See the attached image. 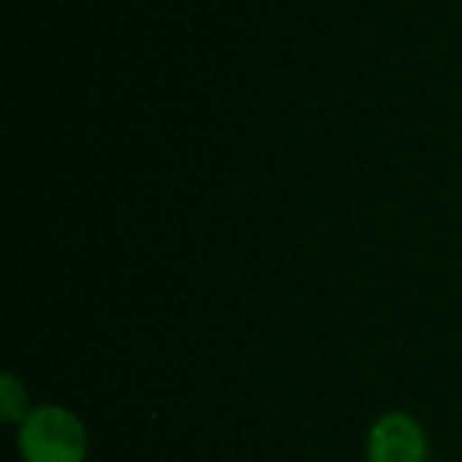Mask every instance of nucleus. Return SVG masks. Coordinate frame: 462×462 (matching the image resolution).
<instances>
[{
	"label": "nucleus",
	"instance_id": "nucleus-4",
	"mask_svg": "<svg viewBox=\"0 0 462 462\" xmlns=\"http://www.w3.org/2000/svg\"><path fill=\"white\" fill-rule=\"evenodd\" d=\"M428 462H430V459H428Z\"/></svg>",
	"mask_w": 462,
	"mask_h": 462
},
{
	"label": "nucleus",
	"instance_id": "nucleus-1",
	"mask_svg": "<svg viewBox=\"0 0 462 462\" xmlns=\"http://www.w3.org/2000/svg\"><path fill=\"white\" fill-rule=\"evenodd\" d=\"M16 447L26 462H86V424L64 405H39L20 421Z\"/></svg>",
	"mask_w": 462,
	"mask_h": 462
},
{
	"label": "nucleus",
	"instance_id": "nucleus-2",
	"mask_svg": "<svg viewBox=\"0 0 462 462\" xmlns=\"http://www.w3.org/2000/svg\"><path fill=\"white\" fill-rule=\"evenodd\" d=\"M367 462H428L424 428L405 411H386L367 434Z\"/></svg>",
	"mask_w": 462,
	"mask_h": 462
},
{
	"label": "nucleus",
	"instance_id": "nucleus-3",
	"mask_svg": "<svg viewBox=\"0 0 462 462\" xmlns=\"http://www.w3.org/2000/svg\"><path fill=\"white\" fill-rule=\"evenodd\" d=\"M29 393L20 383L16 374H4L0 377V418L7 424H20L29 415Z\"/></svg>",
	"mask_w": 462,
	"mask_h": 462
}]
</instances>
